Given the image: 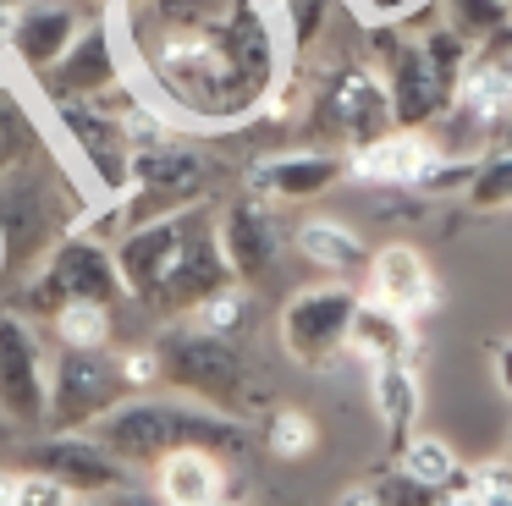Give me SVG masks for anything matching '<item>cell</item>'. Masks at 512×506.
I'll return each instance as SVG.
<instances>
[{"instance_id": "obj_6", "label": "cell", "mask_w": 512, "mask_h": 506, "mask_svg": "<svg viewBox=\"0 0 512 506\" xmlns=\"http://www.w3.org/2000/svg\"><path fill=\"white\" fill-rule=\"evenodd\" d=\"M116 402H127V380L111 352H50V435H89Z\"/></svg>"}, {"instance_id": "obj_28", "label": "cell", "mask_w": 512, "mask_h": 506, "mask_svg": "<svg viewBox=\"0 0 512 506\" xmlns=\"http://www.w3.org/2000/svg\"><path fill=\"white\" fill-rule=\"evenodd\" d=\"M39 149H45V138H39L28 105L0 83V176L12 171V165H23L28 154H39Z\"/></svg>"}, {"instance_id": "obj_40", "label": "cell", "mask_w": 512, "mask_h": 506, "mask_svg": "<svg viewBox=\"0 0 512 506\" xmlns=\"http://www.w3.org/2000/svg\"><path fill=\"white\" fill-rule=\"evenodd\" d=\"M17 479L23 473H0V506H17Z\"/></svg>"}, {"instance_id": "obj_4", "label": "cell", "mask_w": 512, "mask_h": 506, "mask_svg": "<svg viewBox=\"0 0 512 506\" xmlns=\"http://www.w3.org/2000/svg\"><path fill=\"white\" fill-rule=\"evenodd\" d=\"M155 347H160V363H166V385L182 391L188 402H204L232 418H248L270 402L265 385L248 369V358L232 347V336H210L199 325H182L166 341H155Z\"/></svg>"}, {"instance_id": "obj_15", "label": "cell", "mask_w": 512, "mask_h": 506, "mask_svg": "<svg viewBox=\"0 0 512 506\" xmlns=\"http://www.w3.org/2000/svg\"><path fill=\"white\" fill-rule=\"evenodd\" d=\"M441 165V143L430 138V132H380V138L358 143V149H347V176L364 187H419L430 182V171Z\"/></svg>"}, {"instance_id": "obj_26", "label": "cell", "mask_w": 512, "mask_h": 506, "mask_svg": "<svg viewBox=\"0 0 512 506\" xmlns=\"http://www.w3.org/2000/svg\"><path fill=\"white\" fill-rule=\"evenodd\" d=\"M50 336H56V347H72V352H105L111 347V308L105 303H61L50 314Z\"/></svg>"}, {"instance_id": "obj_24", "label": "cell", "mask_w": 512, "mask_h": 506, "mask_svg": "<svg viewBox=\"0 0 512 506\" xmlns=\"http://www.w3.org/2000/svg\"><path fill=\"white\" fill-rule=\"evenodd\" d=\"M369 396H375L380 429L391 440V457L413 440V424H419V374L413 363H380L369 369Z\"/></svg>"}, {"instance_id": "obj_3", "label": "cell", "mask_w": 512, "mask_h": 506, "mask_svg": "<svg viewBox=\"0 0 512 506\" xmlns=\"http://www.w3.org/2000/svg\"><path fill=\"white\" fill-rule=\"evenodd\" d=\"M116 462L127 468H155L166 451L177 446H204V451H237L248 440L243 418L215 413L204 402H155V396H133V402H116L100 424L89 429Z\"/></svg>"}, {"instance_id": "obj_18", "label": "cell", "mask_w": 512, "mask_h": 506, "mask_svg": "<svg viewBox=\"0 0 512 506\" xmlns=\"http://www.w3.org/2000/svg\"><path fill=\"white\" fill-rule=\"evenodd\" d=\"M215 237H221V253H226V264H232V275H237L243 286L265 281V275L276 270V253H281L276 209L259 204L254 193L232 198V204L221 209V220H215Z\"/></svg>"}, {"instance_id": "obj_46", "label": "cell", "mask_w": 512, "mask_h": 506, "mask_svg": "<svg viewBox=\"0 0 512 506\" xmlns=\"http://www.w3.org/2000/svg\"><path fill=\"white\" fill-rule=\"evenodd\" d=\"M507 61H512V50H507Z\"/></svg>"}, {"instance_id": "obj_9", "label": "cell", "mask_w": 512, "mask_h": 506, "mask_svg": "<svg viewBox=\"0 0 512 506\" xmlns=\"http://www.w3.org/2000/svg\"><path fill=\"white\" fill-rule=\"evenodd\" d=\"M50 110H56V127L72 143V154L89 165L100 198H122L133 187V143L122 132L116 105L100 94V99H50Z\"/></svg>"}, {"instance_id": "obj_2", "label": "cell", "mask_w": 512, "mask_h": 506, "mask_svg": "<svg viewBox=\"0 0 512 506\" xmlns=\"http://www.w3.org/2000/svg\"><path fill=\"white\" fill-rule=\"evenodd\" d=\"M83 215H89V204H83L78 182L45 143L39 154H28L23 165L0 176V270H23L28 281L83 226Z\"/></svg>"}, {"instance_id": "obj_39", "label": "cell", "mask_w": 512, "mask_h": 506, "mask_svg": "<svg viewBox=\"0 0 512 506\" xmlns=\"http://www.w3.org/2000/svg\"><path fill=\"white\" fill-rule=\"evenodd\" d=\"M496 380L507 385V396H512V341H507V347H496Z\"/></svg>"}, {"instance_id": "obj_13", "label": "cell", "mask_w": 512, "mask_h": 506, "mask_svg": "<svg viewBox=\"0 0 512 506\" xmlns=\"http://www.w3.org/2000/svg\"><path fill=\"white\" fill-rule=\"evenodd\" d=\"M122 44H116V28L111 17H94L83 22V33L72 39V50L39 77L45 99H100V94H116L122 83Z\"/></svg>"}, {"instance_id": "obj_31", "label": "cell", "mask_w": 512, "mask_h": 506, "mask_svg": "<svg viewBox=\"0 0 512 506\" xmlns=\"http://www.w3.org/2000/svg\"><path fill=\"white\" fill-rule=\"evenodd\" d=\"M397 468L402 473H413V479H424V484H441L446 490V479H452L463 462L452 457V446L446 440H435V435H413L408 446L397 451Z\"/></svg>"}, {"instance_id": "obj_33", "label": "cell", "mask_w": 512, "mask_h": 506, "mask_svg": "<svg viewBox=\"0 0 512 506\" xmlns=\"http://www.w3.org/2000/svg\"><path fill=\"white\" fill-rule=\"evenodd\" d=\"M375 495H380V506H441V484H424V479H413V473H402V468H391L386 479H375Z\"/></svg>"}, {"instance_id": "obj_16", "label": "cell", "mask_w": 512, "mask_h": 506, "mask_svg": "<svg viewBox=\"0 0 512 506\" xmlns=\"http://www.w3.org/2000/svg\"><path fill=\"white\" fill-rule=\"evenodd\" d=\"M28 468L61 479L72 495H78V501H100V495L133 484V468H127V462H116L94 435H50V440H39L34 457H28Z\"/></svg>"}, {"instance_id": "obj_8", "label": "cell", "mask_w": 512, "mask_h": 506, "mask_svg": "<svg viewBox=\"0 0 512 506\" xmlns=\"http://www.w3.org/2000/svg\"><path fill=\"white\" fill-rule=\"evenodd\" d=\"M309 127L325 132V138H336V143H347V149H358V143L391 132L397 121H391L386 77H380L375 66H358V61L336 66V72L314 88Z\"/></svg>"}, {"instance_id": "obj_30", "label": "cell", "mask_w": 512, "mask_h": 506, "mask_svg": "<svg viewBox=\"0 0 512 506\" xmlns=\"http://www.w3.org/2000/svg\"><path fill=\"white\" fill-rule=\"evenodd\" d=\"M265 446L270 457H309L314 446H320V424H314L309 413H298V407H270L265 418Z\"/></svg>"}, {"instance_id": "obj_25", "label": "cell", "mask_w": 512, "mask_h": 506, "mask_svg": "<svg viewBox=\"0 0 512 506\" xmlns=\"http://www.w3.org/2000/svg\"><path fill=\"white\" fill-rule=\"evenodd\" d=\"M435 17H441L452 33H463L474 50H485L490 39H501V33L512 28L507 0H435Z\"/></svg>"}, {"instance_id": "obj_21", "label": "cell", "mask_w": 512, "mask_h": 506, "mask_svg": "<svg viewBox=\"0 0 512 506\" xmlns=\"http://www.w3.org/2000/svg\"><path fill=\"white\" fill-rule=\"evenodd\" d=\"M419 319L397 314V308L375 303V297H358L353 330H347V352H353L364 369H380V363H413L419 352Z\"/></svg>"}, {"instance_id": "obj_38", "label": "cell", "mask_w": 512, "mask_h": 506, "mask_svg": "<svg viewBox=\"0 0 512 506\" xmlns=\"http://www.w3.org/2000/svg\"><path fill=\"white\" fill-rule=\"evenodd\" d=\"M336 506H380V495H375V484H353Z\"/></svg>"}, {"instance_id": "obj_12", "label": "cell", "mask_w": 512, "mask_h": 506, "mask_svg": "<svg viewBox=\"0 0 512 506\" xmlns=\"http://www.w3.org/2000/svg\"><path fill=\"white\" fill-rule=\"evenodd\" d=\"M226 281H237L232 264L221 253V237H215V220L204 215L199 204L188 209V237H182V253H177V270L166 275V286L155 292V314H193L210 292H221Z\"/></svg>"}, {"instance_id": "obj_1", "label": "cell", "mask_w": 512, "mask_h": 506, "mask_svg": "<svg viewBox=\"0 0 512 506\" xmlns=\"http://www.w3.org/2000/svg\"><path fill=\"white\" fill-rule=\"evenodd\" d=\"M122 61L171 121L232 127L281 88V28L270 0H116Z\"/></svg>"}, {"instance_id": "obj_32", "label": "cell", "mask_w": 512, "mask_h": 506, "mask_svg": "<svg viewBox=\"0 0 512 506\" xmlns=\"http://www.w3.org/2000/svg\"><path fill=\"white\" fill-rule=\"evenodd\" d=\"M243 319H248V286L243 281H226L221 292H210L199 308H193V325L210 330V336H232Z\"/></svg>"}, {"instance_id": "obj_23", "label": "cell", "mask_w": 512, "mask_h": 506, "mask_svg": "<svg viewBox=\"0 0 512 506\" xmlns=\"http://www.w3.org/2000/svg\"><path fill=\"white\" fill-rule=\"evenodd\" d=\"M292 248H298L314 270L331 275V281H342V275H353V270L369 264L364 237H358L347 220H336V215H303L298 231H292Z\"/></svg>"}, {"instance_id": "obj_20", "label": "cell", "mask_w": 512, "mask_h": 506, "mask_svg": "<svg viewBox=\"0 0 512 506\" xmlns=\"http://www.w3.org/2000/svg\"><path fill=\"white\" fill-rule=\"evenodd\" d=\"M78 33H83V11L72 6V0H34V6L17 11L12 44H6V50H12V61L23 66V72L45 77L50 66L72 50Z\"/></svg>"}, {"instance_id": "obj_27", "label": "cell", "mask_w": 512, "mask_h": 506, "mask_svg": "<svg viewBox=\"0 0 512 506\" xmlns=\"http://www.w3.org/2000/svg\"><path fill=\"white\" fill-rule=\"evenodd\" d=\"M419 50H424V61H430V72L441 77V88L457 99V88H463V77H468V66H474V55H479V50L463 39V33L446 28L441 17H435L430 28L419 33Z\"/></svg>"}, {"instance_id": "obj_47", "label": "cell", "mask_w": 512, "mask_h": 506, "mask_svg": "<svg viewBox=\"0 0 512 506\" xmlns=\"http://www.w3.org/2000/svg\"><path fill=\"white\" fill-rule=\"evenodd\" d=\"M221 506H232V501H221Z\"/></svg>"}, {"instance_id": "obj_29", "label": "cell", "mask_w": 512, "mask_h": 506, "mask_svg": "<svg viewBox=\"0 0 512 506\" xmlns=\"http://www.w3.org/2000/svg\"><path fill=\"white\" fill-rule=\"evenodd\" d=\"M463 198H468V209H474V215H496V209H512V149L485 154V160L474 165V176H468Z\"/></svg>"}, {"instance_id": "obj_43", "label": "cell", "mask_w": 512, "mask_h": 506, "mask_svg": "<svg viewBox=\"0 0 512 506\" xmlns=\"http://www.w3.org/2000/svg\"><path fill=\"white\" fill-rule=\"evenodd\" d=\"M441 506H479V495H441Z\"/></svg>"}, {"instance_id": "obj_36", "label": "cell", "mask_w": 512, "mask_h": 506, "mask_svg": "<svg viewBox=\"0 0 512 506\" xmlns=\"http://www.w3.org/2000/svg\"><path fill=\"white\" fill-rule=\"evenodd\" d=\"M17 506H78V495L61 479H50V473L28 468L23 479H17Z\"/></svg>"}, {"instance_id": "obj_14", "label": "cell", "mask_w": 512, "mask_h": 506, "mask_svg": "<svg viewBox=\"0 0 512 506\" xmlns=\"http://www.w3.org/2000/svg\"><path fill=\"white\" fill-rule=\"evenodd\" d=\"M182 237H188V209L122 231V242H116L111 253H116V270H122V286H127L133 303H144V308L155 303V292L166 286V275L177 270Z\"/></svg>"}, {"instance_id": "obj_22", "label": "cell", "mask_w": 512, "mask_h": 506, "mask_svg": "<svg viewBox=\"0 0 512 506\" xmlns=\"http://www.w3.org/2000/svg\"><path fill=\"white\" fill-rule=\"evenodd\" d=\"M155 490L166 506H221L226 495V462L204 446H177L155 462Z\"/></svg>"}, {"instance_id": "obj_7", "label": "cell", "mask_w": 512, "mask_h": 506, "mask_svg": "<svg viewBox=\"0 0 512 506\" xmlns=\"http://www.w3.org/2000/svg\"><path fill=\"white\" fill-rule=\"evenodd\" d=\"M358 297L347 281H320L303 286V292L287 297L281 308V352H287L298 369H331L347 352V330H353Z\"/></svg>"}, {"instance_id": "obj_34", "label": "cell", "mask_w": 512, "mask_h": 506, "mask_svg": "<svg viewBox=\"0 0 512 506\" xmlns=\"http://www.w3.org/2000/svg\"><path fill=\"white\" fill-rule=\"evenodd\" d=\"M116 369H122L127 391H155V385H166V363H160V347H122L116 352Z\"/></svg>"}, {"instance_id": "obj_45", "label": "cell", "mask_w": 512, "mask_h": 506, "mask_svg": "<svg viewBox=\"0 0 512 506\" xmlns=\"http://www.w3.org/2000/svg\"><path fill=\"white\" fill-rule=\"evenodd\" d=\"M78 506H105V501H78Z\"/></svg>"}, {"instance_id": "obj_10", "label": "cell", "mask_w": 512, "mask_h": 506, "mask_svg": "<svg viewBox=\"0 0 512 506\" xmlns=\"http://www.w3.org/2000/svg\"><path fill=\"white\" fill-rule=\"evenodd\" d=\"M50 413V352L28 314L0 308V418L17 429H45Z\"/></svg>"}, {"instance_id": "obj_35", "label": "cell", "mask_w": 512, "mask_h": 506, "mask_svg": "<svg viewBox=\"0 0 512 506\" xmlns=\"http://www.w3.org/2000/svg\"><path fill=\"white\" fill-rule=\"evenodd\" d=\"M347 6H353L364 22H375V28H402V22L435 11V0H347Z\"/></svg>"}, {"instance_id": "obj_37", "label": "cell", "mask_w": 512, "mask_h": 506, "mask_svg": "<svg viewBox=\"0 0 512 506\" xmlns=\"http://www.w3.org/2000/svg\"><path fill=\"white\" fill-rule=\"evenodd\" d=\"M100 501H105V506H166L155 484H122V490L100 495Z\"/></svg>"}, {"instance_id": "obj_5", "label": "cell", "mask_w": 512, "mask_h": 506, "mask_svg": "<svg viewBox=\"0 0 512 506\" xmlns=\"http://www.w3.org/2000/svg\"><path fill=\"white\" fill-rule=\"evenodd\" d=\"M122 297H127V286H122V270H116V253L105 248V242L72 231V237L23 281V292H17V314L50 319L61 303H105V308H116Z\"/></svg>"}, {"instance_id": "obj_42", "label": "cell", "mask_w": 512, "mask_h": 506, "mask_svg": "<svg viewBox=\"0 0 512 506\" xmlns=\"http://www.w3.org/2000/svg\"><path fill=\"white\" fill-rule=\"evenodd\" d=\"M479 506H512V495H496V490H479Z\"/></svg>"}, {"instance_id": "obj_44", "label": "cell", "mask_w": 512, "mask_h": 506, "mask_svg": "<svg viewBox=\"0 0 512 506\" xmlns=\"http://www.w3.org/2000/svg\"><path fill=\"white\" fill-rule=\"evenodd\" d=\"M0 11H23V0H0Z\"/></svg>"}, {"instance_id": "obj_11", "label": "cell", "mask_w": 512, "mask_h": 506, "mask_svg": "<svg viewBox=\"0 0 512 506\" xmlns=\"http://www.w3.org/2000/svg\"><path fill=\"white\" fill-rule=\"evenodd\" d=\"M380 44H386V99H391V121H397L402 132H424L435 127V121L452 110V94L441 88V77L430 72V61H424L419 39H408V33H386L380 28Z\"/></svg>"}, {"instance_id": "obj_41", "label": "cell", "mask_w": 512, "mask_h": 506, "mask_svg": "<svg viewBox=\"0 0 512 506\" xmlns=\"http://www.w3.org/2000/svg\"><path fill=\"white\" fill-rule=\"evenodd\" d=\"M12 22H17V11H0V44H12Z\"/></svg>"}, {"instance_id": "obj_19", "label": "cell", "mask_w": 512, "mask_h": 506, "mask_svg": "<svg viewBox=\"0 0 512 506\" xmlns=\"http://www.w3.org/2000/svg\"><path fill=\"white\" fill-rule=\"evenodd\" d=\"M364 297H375V303L397 308L408 319H424L435 308V297H441V286H435V270L419 248L386 242L380 253H369V292Z\"/></svg>"}, {"instance_id": "obj_48", "label": "cell", "mask_w": 512, "mask_h": 506, "mask_svg": "<svg viewBox=\"0 0 512 506\" xmlns=\"http://www.w3.org/2000/svg\"><path fill=\"white\" fill-rule=\"evenodd\" d=\"M507 462H512V451H507Z\"/></svg>"}, {"instance_id": "obj_49", "label": "cell", "mask_w": 512, "mask_h": 506, "mask_svg": "<svg viewBox=\"0 0 512 506\" xmlns=\"http://www.w3.org/2000/svg\"><path fill=\"white\" fill-rule=\"evenodd\" d=\"M507 6H512V0H507Z\"/></svg>"}, {"instance_id": "obj_17", "label": "cell", "mask_w": 512, "mask_h": 506, "mask_svg": "<svg viewBox=\"0 0 512 506\" xmlns=\"http://www.w3.org/2000/svg\"><path fill=\"white\" fill-rule=\"evenodd\" d=\"M347 176V154H331V149H292V154H270L248 171V187L259 204H309V198L331 193L336 182Z\"/></svg>"}]
</instances>
